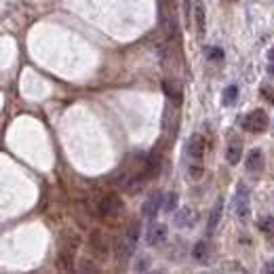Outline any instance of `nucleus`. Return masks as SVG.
Segmentation results:
<instances>
[{
	"mask_svg": "<svg viewBox=\"0 0 274 274\" xmlns=\"http://www.w3.org/2000/svg\"><path fill=\"white\" fill-rule=\"evenodd\" d=\"M259 91H262V97H266L270 103H274V89L272 87H262Z\"/></svg>",
	"mask_w": 274,
	"mask_h": 274,
	"instance_id": "obj_21",
	"label": "nucleus"
},
{
	"mask_svg": "<svg viewBox=\"0 0 274 274\" xmlns=\"http://www.w3.org/2000/svg\"><path fill=\"white\" fill-rule=\"evenodd\" d=\"M192 220H194V213L190 209H181L177 215H175V224L181 228H188V226H192Z\"/></svg>",
	"mask_w": 274,
	"mask_h": 274,
	"instance_id": "obj_15",
	"label": "nucleus"
},
{
	"mask_svg": "<svg viewBox=\"0 0 274 274\" xmlns=\"http://www.w3.org/2000/svg\"><path fill=\"white\" fill-rule=\"evenodd\" d=\"M241 154H243V144L238 137H232V142H228V150H226V158L230 165H238L241 163Z\"/></svg>",
	"mask_w": 274,
	"mask_h": 274,
	"instance_id": "obj_10",
	"label": "nucleus"
},
{
	"mask_svg": "<svg viewBox=\"0 0 274 274\" xmlns=\"http://www.w3.org/2000/svg\"><path fill=\"white\" fill-rule=\"evenodd\" d=\"M236 100H238V87L236 84H230V87L224 89V97H222L224 105H234Z\"/></svg>",
	"mask_w": 274,
	"mask_h": 274,
	"instance_id": "obj_14",
	"label": "nucleus"
},
{
	"mask_svg": "<svg viewBox=\"0 0 274 274\" xmlns=\"http://www.w3.org/2000/svg\"><path fill=\"white\" fill-rule=\"evenodd\" d=\"M243 126L249 133H262V131H266V126H268V114H266L264 110H253L245 116Z\"/></svg>",
	"mask_w": 274,
	"mask_h": 274,
	"instance_id": "obj_2",
	"label": "nucleus"
},
{
	"mask_svg": "<svg viewBox=\"0 0 274 274\" xmlns=\"http://www.w3.org/2000/svg\"><path fill=\"white\" fill-rule=\"evenodd\" d=\"M268 59H270V61L274 63V47H272V49H270V51H268Z\"/></svg>",
	"mask_w": 274,
	"mask_h": 274,
	"instance_id": "obj_24",
	"label": "nucleus"
},
{
	"mask_svg": "<svg viewBox=\"0 0 274 274\" xmlns=\"http://www.w3.org/2000/svg\"><path fill=\"white\" fill-rule=\"evenodd\" d=\"M91 245H93V251L97 249L100 253H108V243H105V238L100 232H93V234H91Z\"/></svg>",
	"mask_w": 274,
	"mask_h": 274,
	"instance_id": "obj_16",
	"label": "nucleus"
},
{
	"mask_svg": "<svg viewBox=\"0 0 274 274\" xmlns=\"http://www.w3.org/2000/svg\"><path fill=\"white\" fill-rule=\"evenodd\" d=\"M139 232H142V222H133L131 228L126 230L125 238L118 245V257L121 259H129L133 253H135V247H137V238H139Z\"/></svg>",
	"mask_w": 274,
	"mask_h": 274,
	"instance_id": "obj_1",
	"label": "nucleus"
},
{
	"mask_svg": "<svg viewBox=\"0 0 274 274\" xmlns=\"http://www.w3.org/2000/svg\"><path fill=\"white\" fill-rule=\"evenodd\" d=\"M186 152L188 156L194 160V163H200L202 156H205V139L202 135H192L188 139V146H186Z\"/></svg>",
	"mask_w": 274,
	"mask_h": 274,
	"instance_id": "obj_5",
	"label": "nucleus"
},
{
	"mask_svg": "<svg viewBox=\"0 0 274 274\" xmlns=\"http://www.w3.org/2000/svg\"><path fill=\"white\" fill-rule=\"evenodd\" d=\"M209 253H211L209 245H207L205 241H200V243H196V245H194V249H192V257H194L199 264H207Z\"/></svg>",
	"mask_w": 274,
	"mask_h": 274,
	"instance_id": "obj_12",
	"label": "nucleus"
},
{
	"mask_svg": "<svg viewBox=\"0 0 274 274\" xmlns=\"http://www.w3.org/2000/svg\"><path fill=\"white\" fill-rule=\"evenodd\" d=\"M232 2H236V0H232Z\"/></svg>",
	"mask_w": 274,
	"mask_h": 274,
	"instance_id": "obj_26",
	"label": "nucleus"
},
{
	"mask_svg": "<svg viewBox=\"0 0 274 274\" xmlns=\"http://www.w3.org/2000/svg\"><path fill=\"white\" fill-rule=\"evenodd\" d=\"M97 211H100V217H114L123 211V200L118 194H105L103 199L100 200V207H97Z\"/></svg>",
	"mask_w": 274,
	"mask_h": 274,
	"instance_id": "obj_3",
	"label": "nucleus"
},
{
	"mask_svg": "<svg viewBox=\"0 0 274 274\" xmlns=\"http://www.w3.org/2000/svg\"><path fill=\"white\" fill-rule=\"evenodd\" d=\"M163 199H165V196L160 192H154V194L148 196V200L144 202V207H142L144 217H148V220H154V217L158 215L160 207H163Z\"/></svg>",
	"mask_w": 274,
	"mask_h": 274,
	"instance_id": "obj_6",
	"label": "nucleus"
},
{
	"mask_svg": "<svg viewBox=\"0 0 274 274\" xmlns=\"http://www.w3.org/2000/svg\"><path fill=\"white\" fill-rule=\"evenodd\" d=\"M268 74H270L272 78H274V63H270V66H268Z\"/></svg>",
	"mask_w": 274,
	"mask_h": 274,
	"instance_id": "obj_25",
	"label": "nucleus"
},
{
	"mask_svg": "<svg viewBox=\"0 0 274 274\" xmlns=\"http://www.w3.org/2000/svg\"><path fill=\"white\" fill-rule=\"evenodd\" d=\"M167 238V226L165 224H152L150 228L146 230V243L156 247V245H163Z\"/></svg>",
	"mask_w": 274,
	"mask_h": 274,
	"instance_id": "obj_7",
	"label": "nucleus"
},
{
	"mask_svg": "<svg viewBox=\"0 0 274 274\" xmlns=\"http://www.w3.org/2000/svg\"><path fill=\"white\" fill-rule=\"evenodd\" d=\"M76 245H78V241L74 238V241H70V243H68V247L59 253V257H57V266H59V270H72Z\"/></svg>",
	"mask_w": 274,
	"mask_h": 274,
	"instance_id": "obj_8",
	"label": "nucleus"
},
{
	"mask_svg": "<svg viewBox=\"0 0 274 274\" xmlns=\"http://www.w3.org/2000/svg\"><path fill=\"white\" fill-rule=\"evenodd\" d=\"M207 59L220 63V61H224V51H222L220 47H209L207 49Z\"/></svg>",
	"mask_w": 274,
	"mask_h": 274,
	"instance_id": "obj_17",
	"label": "nucleus"
},
{
	"mask_svg": "<svg viewBox=\"0 0 274 274\" xmlns=\"http://www.w3.org/2000/svg\"><path fill=\"white\" fill-rule=\"evenodd\" d=\"M259 230L266 232V234H274V217H264L259 222Z\"/></svg>",
	"mask_w": 274,
	"mask_h": 274,
	"instance_id": "obj_19",
	"label": "nucleus"
},
{
	"mask_svg": "<svg viewBox=\"0 0 274 274\" xmlns=\"http://www.w3.org/2000/svg\"><path fill=\"white\" fill-rule=\"evenodd\" d=\"M175 205H177V194H167L165 199H163V209L165 211H169V213H171V211L175 209Z\"/></svg>",
	"mask_w": 274,
	"mask_h": 274,
	"instance_id": "obj_18",
	"label": "nucleus"
},
{
	"mask_svg": "<svg viewBox=\"0 0 274 274\" xmlns=\"http://www.w3.org/2000/svg\"><path fill=\"white\" fill-rule=\"evenodd\" d=\"M222 211H224V199H217L215 202V209L211 211V217H209V230L213 232L217 228V224H220L222 220Z\"/></svg>",
	"mask_w": 274,
	"mask_h": 274,
	"instance_id": "obj_13",
	"label": "nucleus"
},
{
	"mask_svg": "<svg viewBox=\"0 0 274 274\" xmlns=\"http://www.w3.org/2000/svg\"><path fill=\"white\" fill-rule=\"evenodd\" d=\"M264 272H274V259H272V262H268V264L264 266Z\"/></svg>",
	"mask_w": 274,
	"mask_h": 274,
	"instance_id": "obj_23",
	"label": "nucleus"
},
{
	"mask_svg": "<svg viewBox=\"0 0 274 274\" xmlns=\"http://www.w3.org/2000/svg\"><path fill=\"white\" fill-rule=\"evenodd\" d=\"M232 207H234L238 217H247L249 215V190L245 188V186H238L236 188V194H234V200H232Z\"/></svg>",
	"mask_w": 274,
	"mask_h": 274,
	"instance_id": "obj_4",
	"label": "nucleus"
},
{
	"mask_svg": "<svg viewBox=\"0 0 274 274\" xmlns=\"http://www.w3.org/2000/svg\"><path fill=\"white\" fill-rule=\"evenodd\" d=\"M247 171H259V169H264V152L262 150H251L247 154Z\"/></svg>",
	"mask_w": 274,
	"mask_h": 274,
	"instance_id": "obj_11",
	"label": "nucleus"
},
{
	"mask_svg": "<svg viewBox=\"0 0 274 274\" xmlns=\"http://www.w3.org/2000/svg\"><path fill=\"white\" fill-rule=\"evenodd\" d=\"M192 15H194V24H196V30L202 36L207 30V11H205V2L202 0H194V6H192Z\"/></svg>",
	"mask_w": 274,
	"mask_h": 274,
	"instance_id": "obj_9",
	"label": "nucleus"
},
{
	"mask_svg": "<svg viewBox=\"0 0 274 274\" xmlns=\"http://www.w3.org/2000/svg\"><path fill=\"white\" fill-rule=\"evenodd\" d=\"M192 0H184V15H186V21H190V13H192Z\"/></svg>",
	"mask_w": 274,
	"mask_h": 274,
	"instance_id": "obj_22",
	"label": "nucleus"
},
{
	"mask_svg": "<svg viewBox=\"0 0 274 274\" xmlns=\"http://www.w3.org/2000/svg\"><path fill=\"white\" fill-rule=\"evenodd\" d=\"M202 177V165L200 163H194L190 167V179H200Z\"/></svg>",
	"mask_w": 274,
	"mask_h": 274,
	"instance_id": "obj_20",
	"label": "nucleus"
}]
</instances>
